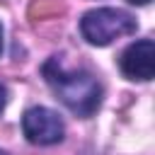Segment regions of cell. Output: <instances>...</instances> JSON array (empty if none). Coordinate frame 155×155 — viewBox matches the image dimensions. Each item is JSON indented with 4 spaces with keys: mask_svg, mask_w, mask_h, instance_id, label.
<instances>
[{
    "mask_svg": "<svg viewBox=\"0 0 155 155\" xmlns=\"http://www.w3.org/2000/svg\"><path fill=\"white\" fill-rule=\"evenodd\" d=\"M44 78L58 99L78 116H92L102 102V85L87 70H68L58 58L44 63Z\"/></svg>",
    "mask_w": 155,
    "mask_h": 155,
    "instance_id": "cell-1",
    "label": "cell"
},
{
    "mask_svg": "<svg viewBox=\"0 0 155 155\" xmlns=\"http://www.w3.org/2000/svg\"><path fill=\"white\" fill-rule=\"evenodd\" d=\"M138 29V22L119 7H97L82 15L80 19V31L82 39L90 41L92 46H107L121 36H128Z\"/></svg>",
    "mask_w": 155,
    "mask_h": 155,
    "instance_id": "cell-2",
    "label": "cell"
},
{
    "mask_svg": "<svg viewBox=\"0 0 155 155\" xmlns=\"http://www.w3.org/2000/svg\"><path fill=\"white\" fill-rule=\"evenodd\" d=\"M22 131L34 145H53L63 140V121L53 109L31 107L22 116Z\"/></svg>",
    "mask_w": 155,
    "mask_h": 155,
    "instance_id": "cell-3",
    "label": "cell"
},
{
    "mask_svg": "<svg viewBox=\"0 0 155 155\" xmlns=\"http://www.w3.org/2000/svg\"><path fill=\"white\" fill-rule=\"evenodd\" d=\"M119 65L128 80H150L155 75V44L150 39L133 41L121 53Z\"/></svg>",
    "mask_w": 155,
    "mask_h": 155,
    "instance_id": "cell-4",
    "label": "cell"
},
{
    "mask_svg": "<svg viewBox=\"0 0 155 155\" xmlns=\"http://www.w3.org/2000/svg\"><path fill=\"white\" fill-rule=\"evenodd\" d=\"M5 102H7V92H5V87L0 85V111H2V107H5Z\"/></svg>",
    "mask_w": 155,
    "mask_h": 155,
    "instance_id": "cell-5",
    "label": "cell"
},
{
    "mask_svg": "<svg viewBox=\"0 0 155 155\" xmlns=\"http://www.w3.org/2000/svg\"><path fill=\"white\" fill-rule=\"evenodd\" d=\"M128 2H133V5H148L150 0H128Z\"/></svg>",
    "mask_w": 155,
    "mask_h": 155,
    "instance_id": "cell-6",
    "label": "cell"
},
{
    "mask_svg": "<svg viewBox=\"0 0 155 155\" xmlns=\"http://www.w3.org/2000/svg\"><path fill=\"white\" fill-rule=\"evenodd\" d=\"M0 51H2V27H0Z\"/></svg>",
    "mask_w": 155,
    "mask_h": 155,
    "instance_id": "cell-7",
    "label": "cell"
},
{
    "mask_svg": "<svg viewBox=\"0 0 155 155\" xmlns=\"http://www.w3.org/2000/svg\"><path fill=\"white\" fill-rule=\"evenodd\" d=\"M0 155H5V153H2V150H0Z\"/></svg>",
    "mask_w": 155,
    "mask_h": 155,
    "instance_id": "cell-8",
    "label": "cell"
}]
</instances>
